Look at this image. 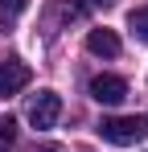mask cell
I'll return each mask as SVG.
<instances>
[{"mask_svg": "<svg viewBox=\"0 0 148 152\" xmlns=\"http://www.w3.org/2000/svg\"><path fill=\"white\" fill-rule=\"evenodd\" d=\"M91 99L103 103V107H119L127 99V82L119 74H95L91 78Z\"/></svg>", "mask_w": 148, "mask_h": 152, "instance_id": "3", "label": "cell"}, {"mask_svg": "<svg viewBox=\"0 0 148 152\" xmlns=\"http://www.w3.org/2000/svg\"><path fill=\"white\" fill-rule=\"evenodd\" d=\"M99 136L115 148H132L148 136V119L144 115H107V119H99Z\"/></svg>", "mask_w": 148, "mask_h": 152, "instance_id": "1", "label": "cell"}, {"mask_svg": "<svg viewBox=\"0 0 148 152\" xmlns=\"http://www.w3.org/2000/svg\"><path fill=\"white\" fill-rule=\"evenodd\" d=\"M62 119V99L53 95V91H37L33 99H29V124L37 127V132H45Z\"/></svg>", "mask_w": 148, "mask_h": 152, "instance_id": "2", "label": "cell"}, {"mask_svg": "<svg viewBox=\"0 0 148 152\" xmlns=\"http://www.w3.org/2000/svg\"><path fill=\"white\" fill-rule=\"evenodd\" d=\"M91 4H111V0H91Z\"/></svg>", "mask_w": 148, "mask_h": 152, "instance_id": "9", "label": "cell"}, {"mask_svg": "<svg viewBox=\"0 0 148 152\" xmlns=\"http://www.w3.org/2000/svg\"><path fill=\"white\" fill-rule=\"evenodd\" d=\"M29 66H25V62H17V58H12V62H0V95H17V91H25V86H29Z\"/></svg>", "mask_w": 148, "mask_h": 152, "instance_id": "4", "label": "cell"}, {"mask_svg": "<svg viewBox=\"0 0 148 152\" xmlns=\"http://www.w3.org/2000/svg\"><path fill=\"white\" fill-rule=\"evenodd\" d=\"M12 144H17V119L4 115V119H0V152H8Z\"/></svg>", "mask_w": 148, "mask_h": 152, "instance_id": "7", "label": "cell"}, {"mask_svg": "<svg viewBox=\"0 0 148 152\" xmlns=\"http://www.w3.org/2000/svg\"><path fill=\"white\" fill-rule=\"evenodd\" d=\"M86 50L95 53V58H115L119 53V37L111 29H91L86 33Z\"/></svg>", "mask_w": 148, "mask_h": 152, "instance_id": "5", "label": "cell"}, {"mask_svg": "<svg viewBox=\"0 0 148 152\" xmlns=\"http://www.w3.org/2000/svg\"><path fill=\"white\" fill-rule=\"evenodd\" d=\"M127 29H132L140 41H148V4H144V8H132V12H127Z\"/></svg>", "mask_w": 148, "mask_h": 152, "instance_id": "6", "label": "cell"}, {"mask_svg": "<svg viewBox=\"0 0 148 152\" xmlns=\"http://www.w3.org/2000/svg\"><path fill=\"white\" fill-rule=\"evenodd\" d=\"M0 8H4V17H17L29 8V0H0Z\"/></svg>", "mask_w": 148, "mask_h": 152, "instance_id": "8", "label": "cell"}]
</instances>
